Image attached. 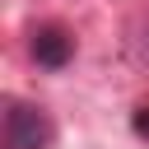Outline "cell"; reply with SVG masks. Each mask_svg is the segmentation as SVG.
<instances>
[{"label": "cell", "instance_id": "obj_1", "mask_svg": "<svg viewBox=\"0 0 149 149\" xmlns=\"http://www.w3.org/2000/svg\"><path fill=\"white\" fill-rule=\"evenodd\" d=\"M56 144V121L42 102L9 98L5 121H0V149H51Z\"/></svg>", "mask_w": 149, "mask_h": 149}, {"label": "cell", "instance_id": "obj_2", "mask_svg": "<svg viewBox=\"0 0 149 149\" xmlns=\"http://www.w3.org/2000/svg\"><path fill=\"white\" fill-rule=\"evenodd\" d=\"M28 56L42 70H65L74 61V33L65 23H37L28 33Z\"/></svg>", "mask_w": 149, "mask_h": 149}, {"label": "cell", "instance_id": "obj_3", "mask_svg": "<svg viewBox=\"0 0 149 149\" xmlns=\"http://www.w3.org/2000/svg\"><path fill=\"white\" fill-rule=\"evenodd\" d=\"M130 130H135L140 140H149V102H140V107L130 112Z\"/></svg>", "mask_w": 149, "mask_h": 149}, {"label": "cell", "instance_id": "obj_4", "mask_svg": "<svg viewBox=\"0 0 149 149\" xmlns=\"http://www.w3.org/2000/svg\"><path fill=\"white\" fill-rule=\"evenodd\" d=\"M140 56L149 61V28H144V42H140Z\"/></svg>", "mask_w": 149, "mask_h": 149}]
</instances>
